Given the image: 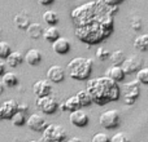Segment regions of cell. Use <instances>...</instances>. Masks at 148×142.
Returning a JSON list of instances; mask_svg holds the SVG:
<instances>
[{"label":"cell","mask_w":148,"mask_h":142,"mask_svg":"<svg viewBox=\"0 0 148 142\" xmlns=\"http://www.w3.org/2000/svg\"><path fill=\"white\" fill-rule=\"evenodd\" d=\"M26 125L29 127V129L34 131V132H43L44 128L48 124H47V120L43 116H40L39 114H33L27 118Z\"/></svg>","instance_id":"11"},{"label":"cell","mask_w":148,"mask_h":142,"mask_svg":"<svg viewBox=\"0 0 148 142\" xmlns=\"http://www.w3.org/2000/svg\"><path fill=\"white\" fill-rule=\"evenodd\" d=\"M110 141L112 142H127L129 137L125 135V133L120 132V133H116L113 137H110Z\"/></svg>","instance_id":"32"},{"label":"cell","mask_w":148,"mask_h":142,"mask_svg":"<svg viewBox=\"0 0 148 142\" xmlns=\"http://www.w3.org/2000/svg\"><path fill=\"white\" fill-rule=\"evenodd\" d=\"M65 76H66V72H65L64 67L60 66V65H53V66H51L47 70V79H49L55 84L64 81Z\"/></svg>","instance_id":"13"},{"label":"cell","mask_w":148,"mask_h":142,"mask_svg":"<svg viewBox=\"0 0 148 142\" xmlns=\"http://www.w3.org/2000/svg\"><path fill=\"white\" fill-rule=\"evenodd\" d=\"M59 107L61 111H74V110H77V109H81L82 106H81V103H79V99L75 94V96L69 97V98L65 102H62L61 105H59Z\"/></svg>","instance_id":"16"},{"label":"cell","mask_w":148,"mask_h":142,"mask_svg":"<svg viewBox=\"0 0 148 142\" xmlns=\"http://www.w3.org/2000/svg\"><path fill=\"white\" fill-rule=\"evenodd\" d=\"M29 109V105L27 103H18V110H21V111H27Z\"/></svg>","instance_id":"35"},{"label":"cell","mask_w":148,"mask_h":142,"mask_svg":"<svg viewBox=\"0 0 148 142\" xmlns=\"http://www.w3.org/2000/svg\"><path fill=\"white\" fill-rule=\"evenodd\" d=\"M121 116L117 110H107L99 116V124L105 129H114L120 125Z\"/></svg>","instance_id":"4"},{"label":"cell","mask_w":148,"mask_h":142,"mask_svg":"<svg viewBox=\"0 0 148 142\" xmlns=\"http://www.w3.org/2000/svg\"><path fill=\"white\" fill-rule=\"evenodd\" d=\"M4 91H5V85H4V83H3V81H0V94L4 93Z\"/></svg>","instance_id":"38"},{"label":"cell","mask_w":148,"mask_h":142,"mask_svg":"<svg viewBox=\"0 0 148 142\" xmlns=\"http://www.w3.org/2000/svg\"><path fill=\"white\" fill-rule=\"evenodd\" d=\"M23 61H25V57H22V54H21L20 52H10L9 56L5 58V62H7V65L10 69L18 67Z\"/></svg>","instance_id":"18"},{"label":"cell","mask_w":148,"mask_h":142,"mask_svg":"<svg viewBox=\"0 0 148 142\" xmlns=\"http://www.w3.org/2000/svg\"><path fill=\"white\" fill-rule=\"evenodd\" d=\"M69 120L74 127L83 128L88 124L90 116H88V114H87L86 111H83L82 109H77V110H74V111H70Z\"/></svg>","instance_id":"9"},{"label":"cell","mask_w":148,"mask_h":142,"mask_svg":"<svg viewBox=\"0 0 148 142\" xmlns=\"http://www.w3.org/2000/svg\"><path fill=\"white\" fill-rule=\"evenodd\" d=\"M139 81L134 80V81H130V83H126L125 88H126V93L125 96H123V102H125L126 105H129V106H131V105H134L136 102V99H138L139 94H140V88H139Z\"/></svg>","instance_id":"7"},{"label":"cell","mask_w":148,"mask_h":142,"mask_svg":"<svg viewBox=\"0 0 148 142\" xmlns=\"http://www.w3.org/2000/svg\"><path fill=\"white\" fill-rule=\"evenodd\" d=\"M91 141L92 142H108V141H110V138L108 137L107 133H96L91 138Z\"/></svg>","instance_id":"31"},{"label":"cell","mask_w":148,"mask_h":142,"mask_svg":"<svg viewBox=\"0 0 148 142\" xmlns=\"http://www.w3.org/2000/svg\"><path fill=\"white\" fill-rule=\"evenodd\" d=\"M77 97H78L79 103H81L82 107H87V106H90V105L92 103V97H91V94L88 93L87 89L79 91L78 93H77Z\"/></svg>","instance_id":"24"},{"label":"cell","mask_w":148,"mask_h":142,"mask_svg":"<svg viewBox=\"0 0 148 142\" xmlns=\"http://www.w3.org/2000/svg\"><path fill=\"white\" fill-rule=\"evenodd\" d=\"M83 140L82 138H78V137H73V138H70L69 142H82Z\"/></svg>","instance_id":"39"},{"label":"cell","mask_w":148,"mask_h":142,"mask_svg":"<svg viewBox=\"0 0 148 142\" xmlns=\"http://www.w3.org/2000/svg\"><path fill=\"white\" fill-rule=\"evenodd\" d=\"M36 106H38V109H40L46 115L55 114L56 110L59 109V103H57L56 98L52 97L51 94L36 97Z\"/></svg>","instance_id":"6"},{"label":"cell","mask_w":148,"mask_h":142,"mask_svg":"<svg viewBox=\"0 0 148 142\" xmlns=\"http://www.w3.org/2000/svg\"><path fill=\"white\" fill-rule=\"evenodd\" d=\"M101 1H104L105 4H108V5H118L120 3H122L123 0H101Z\"/></svg>","instance_id":"34"},{"label":"cell","mask_w":148,"mask_h":142,"mask_svg":"<svg viewBox=\"0 0 148 142\" xmlns=\"http://www.w3.org/2000/svg\"><path fill=\"white\" fill-rule=\"evenodd\" d=\"M134 48L140 51V52L148 51V34L139 35L138 38L134 40Z\"/></svg>","instance_id":"23"},{"label":"cell","mask_w":148,"mask_h":142,"mask_svg":"<svg viewBox=\"0 0 148 142\" xmlns=\"http://www.w3.org/2000/svg\"><path fill=\"white\" fill-rule=\"evenodd\" d=\"M4 72H5V64L0 61V76H3Z\"/></svg>","instance_id":"37"},{"label":"cell","mask_w":148,"mask_h":142,"mask_svg":"<svg viewBox=\"0 0 148 142\" xmlns=\"http://www.w3.org/2000/svg\"><path fill=\"white\" fill-rule=\"evenodd\" d=\"M43 18H44V22L48 23V25H56L59 22V14L57 12L52 9H48L43 13Z\"/></svg>","instance_id":"26"},{"label":"cell","mask_w":148,"mask_h":142,"mask_svg":"<svg viewBox=\"0 0 148 142\" xmlns=\"http://www.w3.org/2000/svg\"><path fill=\"white\" fill-rule=\"evenodd\" d=\"M136 80L140 84H144V85H148V67H144V69H139L136 71Z\"/></svg>","instance_id":"28"},{"label":"cell","mask_w":148,"mask_h":142,"mask_svg":"<svg viewBox=\"0 0 148 142\" xmlns=\"http://www.w3.org/2000/svg\"><path fill=\"white\" fill-rule=\"evenodd\" d=\"M10 52H12V48H10L9 44L7 41H0V58L5 60L9 56Z\"/></svg>","instance_id":"29"},{"label":"cell","mask_w":148,"mask_h":142,"mask_svg":"<svg viewBox=\"0 0 148 142\" xmlns=\"http://www.w3.org/2000/svg\"><path fill=\"white\" fill-rule=\"evenodd\" d=\"M96 57L99 60H101V61H105V60H108L110 57V52L104 47H100L96 51Z\"/></svg>","instance_id":"30"},{"label":"cell","mask_w":148,"mask_h":142,"mask_svg":"<svg viewBox=\"0 0 148 142\" xmlns=\"http://www.w3.org/2000/svg\"><path fill=\"white\" fill-rule=\"evenodd\" d=\"M109 58H110V61H112L113 65H121L126 57H125L123 51H114V52H112V53H110Z\"/></svg>","instance_id":"27"},{"label":"cell","mask_w":148,"mask_h":142,"mask_svg":"<svg viewBox=\"0 0 148 142\" xmlns=\"http://www.w3.org/2000/svg\"><path fill=\"white\" fill-rule=\"evenodd\" d=\"M18 110V102L16 99H7L0 105V120H10V118Z\"/></svg>","instance_id":"8"},{"label":"cell","mask_w":148,"mask_h":142,"mask_svg":"<svg viewBox=\"0 0 148 142\" xmlns=\"http://www.w3.org/2000/svg\"><path fill=\"white\" fill-rule=\"evenodd\" d=\"M121 66H122V69L125 71L126 75L134 74L142 67V60L139 58L138 56H135V54H131V56H129L127 58L123 60Z\"/></svg>","instance_id":"10"},{"label":"cell","mask_w":148,"mask_h":142,"mask_svg":"<svg viewBox=\"0 0 148 142\" xmlns=\"http://www.w3.org/2000/svg\"><path fill=\"white\" fill-rule=\"evenodd\" d=\"M59 36H60V31L55 25H49L48 27L43 31V38L46 39L47 41H49V43L55 41Z\"/></svg>","instance_id":"21"},{"label":"cell","mask_w":148,"mask_h":142,"mask_svg":"<svg viewBox=\"0 0 148 142\" xmlns=\"http://www.w3.org/2000/svg\"><path fill=\"white\" fill-rule=\"evenodd\" d=\"M33 92L36 97L51 94L52 93V81L49 79H42V80L35 81L33 85Z\"/></svg>","instance_id":"12"},{"label":"cell","mask_w":148,"mask_h":142,"mask_svg":"<svg viewBox=\"0 0 148 142\" xmlns=\"http://www.w3.org/2000/svg\"><path fill=\"white\" fill-rule=\"evenodd\" d=\"M131 26H133L134 30H140L142 28V21L139 17H135L133 21H131Z\"/></svg>","instance_id":"33"},{"label":"cell","mask_w":148,"mask_h":142,"mask_svg":"<svg viewBox=\"0 0 148 142\" xmlns=\"http://www.w3.org/2000/svg\"><path fill=\"white\" fill-rule=\"evenodd\" d=\"M66 140V131L61 125L48 124L43 131V137L42 141H56L61 142Z\"/></svg>","instance_id":"5"},{"label":"cell","mask_w":148,"mask_h":142,"mask_svg":"<svg viewBox=\"0 0 148 142\" xmlns=\"http://www.w3.org/2000/svg\"><path fill=\"white\" fill-rule=\"evenodd\" d=\"M52 51L57 54H66L70 51V41L64 36H59L55 41H52Z\"/></svg>","instance_id":"14"},{"label":"cell","mask_w":148,"mask_h":142,"mask_svg":"<svg viewBox=\"0 0 148 142\" xmlns=\"http://www.w3.org/2000/svg\"><path fill=\"white\" fill-rule=\"evenodd\" d=\"M117 10L114 5L104 1H90L72 12L75 23V35L87 44H97L108 38L113 31V13Z\"/></svg>","instance_id":"1"},{"label":"cell","mask_w":148,"mask_h":142,"mask_svg":"<svg viewBox=\"0 0 148 142\" xmlns=\"http://www.w3.org/2000/svg\"><path fill=\"white\" fill-rule=\"evenodd\" d=\"M86 89L91 94L92 102L100 106L120 98V87L117 85V81L107 75L88 80Z\"/></svg>","instance_id":"2"},{"label":"cell","mask_w":148,"mask_h":142,"mask_svg":"<svg viewBox=\"0 0 148 142\" xmlns=\"http://www.w3.org/2000/svg\"><path fill=\"white\" fill-rule=\"evenodd\" d=\"M25 61L30 66H38L42 62V53L38 49H30V51H27V53L25 56Z\"/></svg>","instance_id":"19"},{"label":"cell","mask_w":148,"mask_h":142,"mask_svg":"<svg viewBox=\"0 0 148 142\" xmlns=\"http://www.w3.org/2000/svg\"><path fill=\"white\" fill-rule=\"evenodd\" d=\"M14 23L18 28L21 30H26L27 26L30 25V20H29V16L26 14L25 12H21V13H17L14 17Z\"/></svg>","instance_id":"22"},{"label":"cell","mask_w":148,"mask_h":142,"mask_svg":"<svg viewBox=\"0 0 148 142\" xmlns=\"http://www.w3.org/2000/svg\"><path fill=\"white\" fill-rule=\"evenodd\" d=\"M105 75L109 76L110 79H113V80H116L118 83V81L125 80L126 74H125V71H123L121 65H112L110 67H108L107 74H105Z\"/></svg>","instance_id":"15"},{"label":"cell","mask_w":148,"mask_h":142,"mask_svg":"<svg viewBox=\"0 0 148 142\" xmlns=\"http://www.w3.org/2000/svg\"><path fill=\"white\" fill-rule=\"evenodd\" d=\"M39 3H40L42 5H51L52 3L55 1V0H38Z\"/></svg>","instance_id":"36"},{"label":"cell","mask_w":148,"mask_h":142,"mask_svg":"<svg viewBox=\"0 0 148 142\" xmlns=\"http://www.w3.org/2000/svg\"><path fill=\"white\" fill-rule=\"evenodd\" d=\"M1 81L4 83L5 87L12 88V87H16L18 84V76L14 72H12V71H8V72L5 71L1 76Z\"/></svg>","instance_id":"20"},{"label":"cell","mask_w":148,"mask_h":142,"mask_svg":"<svg viewBox=\"0 0 148 142\" xmlns=\"http://www.w3.org/2000/svg\"><path fill=\"white\" fill-rule=\"evenodd\" d=\"M94 61L91 58L75 57L68 64V75L74 80H87L91 76Z\"/></svg>","instance_id":"3"},{"label":"cell","mask_w":148,"mask_h":142,"mask_svg":"<svg viewBox=\"0 0 148 142\" xmlns=\"http://www.w3.org/2000/svg\"><path fill=\"white\" fill-rule=\"evenodd\" d=\"M26 120H27V118H26V115H25V111H21V110H17V111H16V114L10 118L12 124L16 125V127L25 125L26 124Z\"/></svg>","instance_id":"25"},{"label":"cell","mask_w":148,"mask_h":142,"mask_svg":"<svg viewBox=\"0 0 148 142\" xmlns=\"http://www.w3.org/2000/svg\"><path fill=\"white\" fill-rule=\"evenodd\" d=\"M43 27H42L40 23L38 22H30V25L27 26V28H26V32H27V35L30 36L31 39H34V40H38V39H40L42 36H43Z\"/></svg>","instance_id":"17"}]
</instances>
